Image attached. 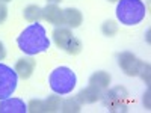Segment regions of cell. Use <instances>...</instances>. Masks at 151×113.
<instances>
[{
  "mask_svg": "<svg viewBox=\"0 0 151 113\" xmlns=\"http://www.w3.org/2000/svg\"><path fill=\"white\" fill-rule=\"evenodd\" d=\"M35 59L32 56L29 57H21L17 60V64H15V72L18 77L21 79H29L30 75L33 74V69H35Z\"/></svg>",
  "mask_w": 151,
  "mask_h": 113,
  "instance_id": "obj_10",
  "label": "cell"
},
{
  "mask_svg": "<svg viewBox=\"0 0 151 113\" xmlns=\"http://www.w3.org/2000/svg\"><path fill=\"white\" fill-rule=\"evenodd\" d=\"M60 107H62V98L59 97V94L48 95V98L45 99V109H47V113L60 112Z\"/></svg>",
  "mask_w": 151,
  "mask_h": 113,
  "instance_id": "obj_15",
  "label": "cell"
},
{
  "mask_svg": "<svg viewBox=\"0 0 151 113\" xmlns=\"http://www.w3.org/2000/svg\"><path fill=\"white\" fill-rule=\"evenodd\" d=\"M23 17L29 23H36L38 20L42 18V8H40L38 5H29L27 8H24Z\"/></svg>",
  "mask_w": 151,
  "mask_h": 113,
  "instance_id": "obj_14",
  "label": "cell"
},
{
  "mask_svg": "<svg viewBox=\"0 0 151 113\" xmlns=\"http://www.w3.org/2000/svg\"><path fill=\"white\" fill-rule=\"evenodd\" d=\"M71 38H73V33L68 27H62V26H58L55 30H53V41L55 44L62 48V50H65L67 44L71 41Z\"/></svg>",
  "mask_w": 151,
  "mask_h": 113,
  "instance_id": "obj_12",
  "label": "cell"
},
{
  "mask_svg": "<svg viewBox=\"0 0 151 113\" xmlns=\"http://www.w3.org/2000/svg\"><path fill=\"white\" fill-rule=\"evenodd\" d=\"M17 83H18V75L15 69L0 64V99L9 98L14 94L17 89Z\"/></svg>",
  "mask_w": 151,
  "mask_h": 113,
  "instance_id": "obj_4",
  "label": "cell"
},
{
  "mask_svg": "<svg viewBox=\"0 0 151 113\" xmlns=\"http://www.w3.org/2000/svg\"><path fill=\"white\" fill-rule=\"evenodd\" d=\"M101 32L104 36H115L116 32H118V24L116 21H113V20H106L103 24H101Z\"/></svg>",
  "mask_w": 151,
  "mask_h": 113,
  "instance_id": "obj_18",
  "label": "cell"
},
{
  "mask_svg": "<svg viewBox=\"0 0 151 113\" xmlns=\"http://www.w3.org/2000/svg\"><path fill=\"white\" fill-rule=\"evenodd\" d=\"M109 2H118V0H109Z\"/></svg>",
  "mask_w": 151,
  "mask_h": 113,
  "instance_id": "obj_26",
  "label": "cell"
},
{
  "mask_svg": "<svg viewBox=\"0 0 151 113\" xmlns=\"http://www.w3.org/2000/svg\"><path fill=\"white\" fill-rule=\"evenodd\" d=\"M5 57H6V48H5L3 42L0 41V60H3Z\"/></svg>",
  "mask_w": 151,
  "mask_h": 113,
  "instance_id": "obj_22",
  "label": "cell"
},
{
  "mask_svg": "<svg viewBox=\"0 0 151 113\" xmlns=\"http://www.w3.org/2000/svg\"><path fill=\"white\" fill-rule=\"evenodd\" d=\"M0 2H3V3H8V2H11V0H0Z\"/></svg>",
  "mask_w": 151,
  "mask_h": 113,
  "instance_id": "obj_25",
  "label": "cell"
},
{
  "mask_svg": "<svg viewBox=\"0 0 151 113\" xmlns=\"http://www.w3.org/2000/svg\"><path fill=\"white\" fill-rule=\"evenodd\" d=\"M147 14V8L142 0H118L116 18L125 26L139 24Z\"/></svg>",
  "mask_w": 151,
  "mask_h": 113,
  "instance_id": "obj_2",
  "label": "cell"
},
{
  "mask_svg": "<svg viewBox=\"0 0 151 113\" xmlns=\"http://www.w3.org/2000/svg\"><path fill=\"white\" fill-rule=\"evenodd\" d=\"M137 62H139V59L130 51H122L118 54V65L130 77L137 75Z\"/></svg>",
  "mask_w": 151,
  "mask_h": 113,
  "instance_id": "obj_6",
  "label": "cell"
},
{
  "mask_svg": "<svg viewBox=\"0 0 151 113\" xmlns=\"http://www.w3.org/2000/svg\"><path fill=\"white\" fill-rule=\"evenodd\" d=\"M82 42H80V39H77V38H71V41L67 44V47H65V51L68 53V54H79L80 51H82Z\"/></svg>",
  "mask_w": 151,
  "mask_h": 113,
  "instance_id": "obj_20",
  "label": "cell"
},
{
  "mask_svg": "<svg viewBox=\"0 0 151 113\" xmlns=\"http://www.w3.org/2000/svg\"><path fill=\"white\" fill-rule=\"evenodd\" d=\"M127 97H129V92L125 87L115 86L109 92H104L101 99L104 101V106L109 107L110 112H127V106L122 103Z\"/></svg>",
  "mask_w": 151,
  "mask_h": 113,
  "instance_id": "obj_5",
  "label": "cell"
},
{
  "mask_svg": "<svg viewBox=\"0 0 151 113\" xmlns=\"http://www.w3.org/2000/svg\"><path fill=\"white\" fill-rule=\"evenodd\" d=\"M17 44L21 51L29 56L44 53L50 47V41L45 33V29L41 24H38V21L30 24L29 27H26L21 32V35L17 38Z\"/></svg>",
  "mask_w": 151,
  "mask_h": 113,
  "instance_id": "obj_1",
  "label": "cell"
},
{
  "mask_svg": "<svg viewBox=\"0 0 151 113\" xmlns=\"http://www.w3.org/2000/svg\"><path fill=\"white\" fill-rule=\"evenodd\" d=\"M110 74L106 71H95L91 77H89V84L100 87L101 91H106L109 84H110Z\"/></svg>",
  "mask_w": 151,
  "mask_h": 113,
  "instance_id": "obj_13",
  "label": "cell"
},
{
  "mask_svg": "<svg viewBox=\"0 0 151 113\" xmlns=\"http://www.w3.org/2000/svg\"><path fill=\"white\" fill-rule=\"evenodd\" d=\"M6 18H8V6H6V3L0 2V24H2Z\"/></svg>",
  "mask_w": 151,
  "mask_h": 113,
  "instance_id": "obj_21",
  "label": "cell"
},
{
  "mask_svg": "<svg viewBox=\"0 0 151 113\" xmlns=\"http://www.w3.org/2000/svg\"><path fill=\"white\" fill-rule=\"evenodd\" d=\"M27 112H30V113H47L45 99H32L27 104Z\"/></svg>",
  "mask_w": 151,
  "mask_h": 113,
  "instance_id": "obj_19",
  "label": "cell"
},
{
  "mask_svg": "<svg viewBox=\"0 0 151 113\" xmlns=\"http://www.w3.org/2000/svg\"><path fill=\"white\" fill-rule=\"evenodd\" d=\"M80 106L82 104L76 98H68V99H64V101H62L60 112H64V113H79Z\"/></svg>",
  "mask_w": 151,
  "mask_h": 113,
  "instance_id": "obj_16",
  "label": "cell"
},
{
  "mask_svg": "<svg viewBox=\"0 0 151 113\" xmlns=\"http://www.w3.org/2000/svg\"><path fill=\"white\" fill-rule=\"evenodd\" d=\"M103 94H104V91H101L100 87L89 84L88 87L82 89L77 95H76V99H77L80 104H92V103L100 101V99L103 98Z\"/></svg>",
  "mask_w": 151,
  "mask_h": 113,
  "instance_id": "obj_7",
  "label": "cell"
},
{
  "mask_svg": "<svg viewBox=\"0 0 151 113\" xmlns=\"http://www.w3.org/2000/svg\"><path fill=\"white\" fill-rule=\"evenodd\" d=\"M83 21V15L79 9L76 8H67L64 9V26L68 29H77Z\"/></svg>",
  "mask_w": 151,
  "mask_h": 113,
  "instance_id": "obj_11",
  "label": "cell"
},
{
  "mask_svg": "<svg viewBox=\"0 0 151 113\" xmlns=\"http://www.w3.org/2000/svg\"><path fill=\"white\" fill-rule=\"evenodd\" d=\"M47 2H48V3H55V5H56V3L62 2V0H47Z\"/></svg>",
  "mask_w": 151,
  "mask_h": 113,
  "instance_id": "obj_24",
  "label": "cell"
},
{
  "mask_svg": "<svg viewBox=\"0 0 151 113\" xmlns=\"http://www.w3.org/2000/svg\"><path fill=\"white\" fill-rule=\"evenodd\" d=\"M27 106L20 98H5L0 103V113H26Z\"/></svg>",
  "mask_w": 151,
  "mask_h": 113,
  "instance_id": "obj_9",
  "label": "cell"
},
{
  "mask_svg": "<svg viewBox=\"0 0 151 113\" xmlns=\"http://www.w3.org/2000/svg\"><path fill=\"white\" fill-rule=\"evenodd\" d=\"M42 20L48 21L50 24H55V26H62L64 24V9H60L55 3H50L42 8Z\"/></svg>",
  "mask_w": 151,
  "mask_h": 113,
  "instance_id": "obj_8",
  "label": "cell"
},
{
  "mask_svg": "<svg viewBox=\"0 0 151 113\" xmlns=\"http://www.w3.org/2000/svg\"><path fill=\"white\" fill-rule=\"evenodd\" d=\"M144 106L147 107V109H150V89L145 92V95H144Z\"/></svg>",
  "mask_w": 151,
  "mask_h": 113,
  "instance_id": "obj_23",
  "label": "cell"
},
{
  "mask_svg": "<svg viewBox=\"0 0 151 113\" xmlns=\"http://www.w3.org/2000/svg\"><path fill=\"white\" fill-rule=\"evenodd\" d=\"M48 82H50V87H52V91L55 94L65 95V94H70L76 87L77 77H76V74L73 72L71 68L59 67L50 74Z\"/></svg>",
  "mask_w": 151,
  "mask_h": 113,
  "instance_id": "obj_3",
  "label": "cell"
},
{
  "mask_svg": "<svg viewBox=\"0 0 151 113\" xmlns=\"http://www.w3.org/2000/svg\"><path fill=\"white\" fill-rule=\"evenodd\" d=\"M150 72H151V68H150L148 62H144V60L137 62V75H139L147 84H150Z\"/></svg>",
  "mask_w": 151,
  "mask_h": 113,
  "instance_id": "obj_17",
  "label": "cell"
}]
</instances>
